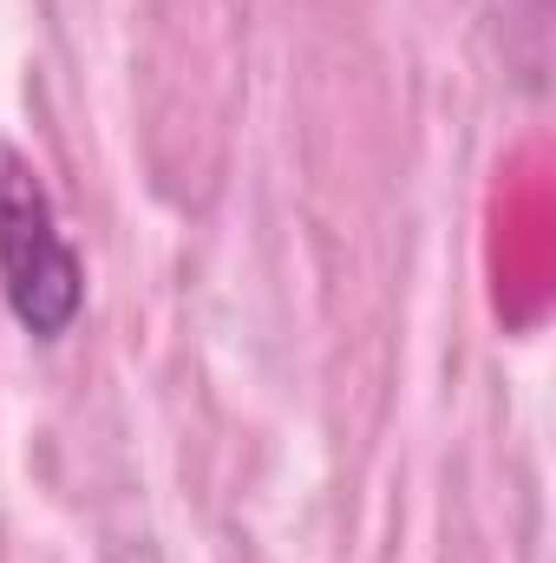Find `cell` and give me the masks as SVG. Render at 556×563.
<instances>
[{
  "label": "cell",
  "mask_w": 556,
  "mask_h": 563,
  "mask_svg": "<svg viewBox=\"0 0 556 563\" xmlns=\"http://www.w3.org/2000/svg\"><path fill=\"white\" fill-rule=\"evenodd\" d=\"M0 295L33 341H59L86 314V263L66 243L33 157L13 139H0Z\"/></svg>",
  "instance_id": "obj_1"
}]
</instances>
